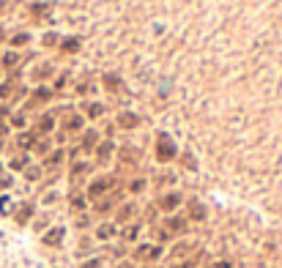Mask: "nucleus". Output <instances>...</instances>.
Segmentation results:
<instances>
[{
	"label": "nucleus",
	"instance_id": "obj_2",
	"mask_svg": "<svg viewBox=\"0 0 282 268\" xmlns=\"http://www.w3.org/2000/svg\"><path fill=\"white\" fill-rule=\"evenodd\" d=\"M175 202H178V197L173 194V197H164V202H162V206H164V208H173Z\"/></svg>",
	"mask_w": 282,
	"mask_h": 268
},
{
	"label": "nucleus",
	"instance_id": "obj_1",
	"mask_svg": "<svg viewBox=\"0 0 282 268\" xmlns=\"http://www.w3.org/2000/svg\"><path fill=\"white\" fill-rule=\"evenodd\" d=\"M61 236H63V230H52L50 236L44 238V241H47V244H55V241H58V238H61Z\"/></svg>",
	"mask_w": 282,
	"mask_h": 268
},
{
	"label": "nucleus",
	"instance_id": "obj_3",
	"mask_svg": "<svg viewBox=\"0 0 282 268\" xmlns=\"http://www.w3.org/2000/svg\"><path fill=\"white\" fill-rule=\"evenodd\" d=\"M216 268H227V263H219V266H216Z\"/></svg>",
	"mask_w": 282,
	"mask_h": 268
}]
</instances>
